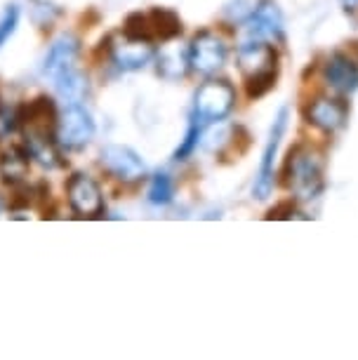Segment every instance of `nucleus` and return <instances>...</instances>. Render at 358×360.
<instances>
[{
    "mask_svg": "<svg viewBox=\"0 0 358 360\" xmlns=\"http://www.w3.org/2000/svg\"><path fill=\"white\" fill-rule=\"evenodd\" d=\"M234 104L236 92L226 80H207L196 92L193 111L200 120H222L231 113Z\"/></svg>",
    "mask_w": 358,
    "mask_h": 360,
    "instance_id": "obj_4",
    "label": "nucleus"
},
{
    "mask_svg": "<svg viewBox=\"0 0 358 360\" xmlns=\"http://www.w3.org/2000/svg\"><path fill=\"white\" fill-rule=\"evenodd\" d=\"M288 127V108H281V113L276 115L274 125H271V134H269V144L264 148V155H262V165H260V174L255 179V186H252V193L257 200H264L269 198L274 188V160H276V153H279V146H281V139H283V132Z\"/></svg>",
    "mask_w": 358,
    "mask_h": 360,
    "instance_id": "obj_7",
    "label": "nucleus"
},
{
    "mask_svg": "<svg viewBox=\"0 0 358 360\" xmlns=\"http://www.w3.org/2000/svg\"><path fill=\"white\" fill-rule=\"evenodd\" d=\"M342 5H344V10H349V12L358 10V0H342Z\"/></svg>",
    "mask_w": 358,
    "mask_h": 360,
    "instance_id": "obj_22",
    "label": "nucleus"
},
{
    "mask_svg": "<svg viewBox=\"0 0 358 360\" xmlns=\"http://www.w3.org/2000/svg\"><path fill=\"white\" fill-rule=\"evenodd\" d=\"M123 33H125V36H130V38L151 40V26H148V15H141V12H132V15L125 19Z\"/></svg>",
    "mask_w": 358,
    "mask_h": 360,
    "instance_id": "obj_18",
    "label": "nucleus"
},
{
    "mask_svg": "<svg viewBox=\"0 0 358 360\" xmlns=\"http://www.w3.org/2000/svg\"><path fill=\"white\" fill-rule=\"evenodd\" d=\"M78 54H80V40L76 36H71V33H64V36H59L55 43H52L50 52H47L43 73L57 83L59 78L78 71L76 69Z\"/></svg>",
    "mask_w": 358,
    "mask_h": 360,
    "instance_id": "obj_9",
    "label": "nucleus"
},
{
    "mask_svg": "<svg viewBox=\"0 0 358 360\" xmlns=\"http://www.w3.org/2000/svg\"><path fill=\"white\" fill-rule=\"evenodd\" d=\"M238 66L248 80V94L252 99L262 97V94H267L274 87L276 73H279L276 52L262 43V40H252V43H245L241 47Z\"/></svg>",
    "mask_w": 358,
    "mask_h": 360,
    "instance_id": "obj_2",
    "label": "nucleus"
},
{
    "mask_svg": "<svg viewBox=\"0 0 358 360\" xmlns=\"http://www.w3.org/2000/svg\"><path fill=\"white\" fill-rule=\"evenodd\" d=\"M326 80L340 94L354 92L358 87V64L344 52H335L326 64Z\"/></svg>",
    "mask_w": 358,
    "mask_h": 360,
    "instance_id": "obj_12",
    "label": "nucleus"
},
{
    "mask_svg": "<svg viewBox=\"0 0 358 360\" xmlns=\"http://www.w3.org/2000/svg\"><path fill=\"white\" fill-rule=\"evenodd\" d=\"M101 167L109 172L113 179L125 181V184H132V181H139L146 172L144 160L139 158L132 148L120 146V144H111L101 151Z\"/></svg>",
    "mask_w": 358,
    "mask_h": 360,
    "instance_id": "obj_6",
    "label": "nucleus"
},
{
    "mask_svg": "<svg viewBox=\"0 0 358 360\" xmlns=\"http://www.w3.org/2000/svg\"><path fill=\"white\" fill-rule=\"evenodd\" d=\"M198 139H200V125L198 123H191V127H188V132H186V137L184 141H181V146L177 148V160H186L188 155H191V151L196 146H198Z\"/></svg>",
    "mask_w": 358,
    "mask_h": 360,
    "instance_id": "obj_21",
    "label": "nucleus"
},
{
    "mask_svg": "<svg viewBox=\"0 0 358 360\" xmlns=\"http://www.w3.org/2000/svg\"><path fill=\"white\" fill-rule=\"evenodd\" d=\"M17 24H19V10H17V5H10V8L3 12V17H0V47L15 36Z\"/></svg>",
    "mask_w": 358,
    "mask_h": 360,
    "instance_id": "obj_20",
    "label": "nucleus"
},
{
    "mask_svg": "<svg viewBox=\"0 0 358 360\" xmlns=\"http://www.w3.org/2000/svg\"><path fill=\"white\" fill-rule=\"evenodd\" d=\"M29 174V151L24 148H10L0 158V176L5 184L19 186Z\"/></svg>",
    "mask_w": 358,
    "mask_h": 360,
    "instance_id": "obj_14",
    "label": "nucleus"
},
{
    "mask_svg": "<svg viewBox=\"0 0 358 360\" xmlns=\"http://www.w3.org/2000/svg\"><path fill=\"white\" fill-rule=\"evenodd\" d=\"M0 212H3V198H0Z\"/></svg>",
    "mask_w": 358,
    "mask_h": 360,
    "instance_id": "obj_23",
    "label": "nucleus"
},
{
    "mask_svg": "<svg viewBox=\"0 0 358 360\" xmlns=\"http://www.w3.org/2000/svg\"><path fill=\"white\" fill-rule=\"evenodd\" d=\"M226 62V45L210 31H203L188 45V64L198 73H215Z\"/></svg>",
    "mask_w": 358,
    "mask_h": 360,
    "instance_id": "obj_8",
    "label": "nucleus"
},
{
    "mask_svg": "<svg viewBox=\"0 0 358 360\" xmlns=\"http://www.w3.org/2000/svg\"><path fill=\"white\" fill-rule=\"evenodd\" d=\"M188 71V50L179 47H165L158 57V73L167 80L181 78Z\"/></svg>",
    "mask_w": 358,
    "mask_h": 360,
    "instance_id": "obj_16",
    "label": "nucleus"
},
{
    "mask_svg": "<svg viewBox=\"0 0 358 360\" xmlns=\"http://www.w3.org/2000/svg\"><path fill=\"white\" fill-rule=\"evenodd\" d=\"M288 186L297 198L312 200L319 198L323 191V158L316 148L307 144H297L290 148L286 162Z\"/></svg>",
    "mask_w": 358,
    "mask_h": 360,
    "instance_id": "obj_1",
    "label": "nucleus"
},
{
    "mask_svg": "<svg viewBox=\"0 0 358 360\" xmlns=\"http://www.w3.org/2000/svg\"><path fill=\"white\" fill-rule=\"evenodd\" d=\"M151 59H153V47L148 45V40L125 36L123 40H116L111 45V62L120 71H139Z\"/></svg>",
    "mask_w": 358,
    "mask_h": 360,
    "instance_id": "obj_10",
    "label": "nucleus"
},
{
    "mask_svg": "<svg viewBox=\"0 0 358 360\" xmlns=\"http://www.w3.org/2000/svg\"><path fill=\"white\" fill-rule=\"evenodd\" d=\"M172 195H174V181L170 179V174L158 172L151 179V184H148V200L153 205H167L172 200Z\"/></svg>",
    "mask_w": 358,
    "mask_h": 360,
    "instance_id": "obj_17",
    "label": "nucleus"
},
{
    "mask_svg": "<svg viewBox=\"0 0 358 360\" xmlns=\"http://www.w3.org/2000/svg\"><path fill=\"white\" fill-rule=\"evenodd\" d=\"M66 195H69V205L73 207V212L85 219H97L104 212V195L97 181L90 174L76 172L66 184Z\"/></svg>",
    "mask_w": 358,
    "mask_h": 360,
    "instance_id": "obj_5",
    "label": "nucleus"
},
{
    "mask_svg": "<svg viewBox=\"0 0 358 360\" xmlns=\"http://www.w3.org/2000/svg\"><path fill=\"white\" fill-rule=\"evenodd\" d=\"M33 3H36V8H31V15H33V22H36L40 29L50 26L59 15H62L59 8H55L52 3H47V0H33Z\"/></svg>",
    "mask_w": 358,
    "mask_h": 360,
    "instance_id": "obj_19",
    "label": "nucleus"
},
{
    "mask_svg": "<svg viewBox=\"0 0 358 360\" xmlns=\"http://www.w3.org/2000/svg\"><path fill=\"white\" fill-rule=\"evenodd\" d=\"M92 137H94L92 115L80 104L71 101L57 120V127H55L57 144L64 148H71V151H78V148H83Z\"/></svg>",
    "mask_w": 358,
    "mask_h": 360,
    "instance_id": "obj_3",
    "label": "nucleus"
},
{
    "mask_svg": "<svg viewBox=\"0 0 358 360\" xmlns=\"http://www.w3.org/2000/svg\"><path fill=\"white\" fill-rule=\"evenodd\" d=\"M307 118L309 123L321 127L326 132H335L347 123V106L342 101H335V99H316L309 104L307 108Z\"/></svg>",
    "mask_w": 358,
    "mask_h": 360,
    "instance_id": "obj_13",
    "label": "nucleus"
},
{
    "mask_svg": "<svg viewBox=\"0 0 358 360\" xmlns=\"http://www.w3.org/2000/svg\"><path fill=\"white\" fill-rule=\"evenodd\" d=\"M148 26H151V38L172 40L181 33V19L177 12L165 8H153L148 12Z\"/></svg>",
    "mask_w": 358,
    "mask_h": 360,
    "instance_id": "obj_15",
    "label": "nucleus"
},
{
    "mask_svg": "<svg viewBox=\"0 0 358 360\" xmlns=\"http://www.w3.org/2000/svg\"><path fill=\"white\" fill-rule=\"evenodd\" d=\"M248 31L255 40H281L283 38V17L271 0H262L252 10L248 22Z\"/></svg>",
    "mask_w": 358,
    "mask_h": 360,
    "instance_id": "obj_11",
    "label": "nucleus"
}]
</instances>
